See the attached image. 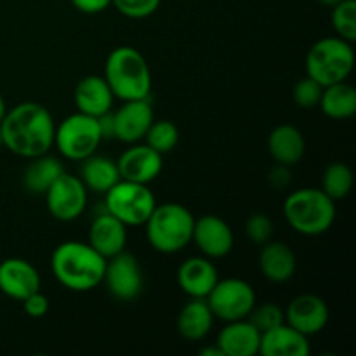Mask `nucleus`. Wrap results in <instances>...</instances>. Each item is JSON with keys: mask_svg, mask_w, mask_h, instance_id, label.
<instances>
[{"mask_svg": "<svg viewBox=\"0 0 356 356\" xmlns=\"http://www.w3.org/2000/svg\"><path fill=\"white\" fill-rule=\"evenodd\" d=\"M54 131L51 111L33 101H24L7 110L0 122L3 146L23 159L49 153L54 146Z\"/></svg>", "mask_w": 356, "mask_h": 356, "instance_id": "nucleus-1", "label": "nucleus"}, {"mask_svg": "<svg viewBox=\"0 0 356 356\" xmlns=\"http://www.w3.org/2000/svg\"><path fill=\"white\" fill-rule=\"evenodd\" d=\"M106 259L89 243L68 240L59 243L51 257L56 280L73 292H89L103 284Z\"/></svg>", "mask_w": 356, "mask_h": 356, "instance_id": "nucleus-2", "label": "nucleus"}, {"mask_svg": "<svg viewBox=\"0 0 356 356\" xmlns=\"http://www.w3.org/2000/svg\"><path fill=\"white\" fill-rule=\"evenodd\" d=\"M104 80L117 99H148L152 92V72L138 49L120 45L113 49L104 65Z\"/></svg>", "mask_w": 356, "mask_h": 356, "instance_id": "nucleus-3", "label": "nucleus"}, {"mask_svg": "<svg viewBox=\"0 0 356 356\" xmlns=\"http://www.w3.org/2000/svg\"><path fill=\"white\" fill-rule=\"evenodd\" d=\"M284 216L292 229L306 236L323 235L336 221V204L316 188H301L285 198Z\"/></svg>", "mask_w": 356, "mask_h": 356, "instance_id": "nucleus-4", "label": "nucleus"}, {"mask_svg": "<svg viewBox=\"0 0 356 356\" xmlns=\"http://www.w3.org/2000/svg\"><path fill=\"white\" fill-rule=\"evenodd\" d=\"M195 218L184 205L167 202L155 205L145 222L149 245L162 254H176L190 245L193 236Z\"/></svg>", "mask_w": 356, "mask_h": 356, "instance_id": "nucleus-5", "label": "nucleus"}, {"mask_svg": "<svg viewBox=\"0 0 356 356\" xmlns=\"http://www.w3.org/2000/svg\"><path fill=\"white\" fill-rule=\"evenodd\" d=\"M355 66L351 42L341 37H325L312 45L306 56V75L323 87L346 80Z\"/></svg>", "mask_w": 356, "mask_h": 356, "instance_id": "nucleus-6", "label": "nucleus"}, {"mask_svg": "<svg viewBox=\"0 0 356 356\" xmlns=\"http://www.w3.org/2000/svg\"><path fill=\"white\" fill-rule=\"evenodd\" d=\"M104 209L125 226H145L155 209V195L148 184L118 179L104 193Z\"/></svg>", "mask_w": 356, "mask_h": 356, "instance_id": "nucleus-7", "label": "nucleus"}, {"mask_svg": "<svg viewBox=\"0 0 356 356\" xmlns=\"http://www.w3.org/2000/svg\"><path fill=\"white\" fill-rule=\"evenodd\" d=\"M101 141L97 118L80 111L66 117L54 131V146L65 159L73 162H82L94 155Z\"/></svg>", "mask_w": 356, "mask_h": 356, "instance_id": "nucleus-8", "label": "nucleus"}, {"mask_svg": "<svg viewBox=\"0 0 356 356\" xmlns=\"http://www.w3.org/2000/svg\"><path fill=\"white\" fill-rule=\"evenodd\" d=\"M214 318L222 322H235L249 316L256 306V292L249 282L242 278H226L218 280L209 296L205 298Z\"/></svg>", "mask_w": 356, "mask_h": 356, "instance_id": "nucleus-9", "label": "nucleus"}, {"mask_svg": "<svg viewBox=\"0 0 356 356\" xmlns=\"http://www.w3.org/2000/svg\"><path fill=\"white\" fill-rule=\"evenodd\" d=\"M103 284L117 301L131 302L138 299L145 287V275L138 257L122 250L117 256L106 259Z\"/></svg>", "mask_w": 356, "mask_h": 356, "instance_id": "nucleus-10", "label": "nucleus"}, {"mask_svg": "<svg viewBox=\"0 0 356 356\" xmlns=\"http://www.w3.org/2000/svg\"><path fill=\"white\" fill-rule=\"evenodd\" d=\"M47 211L61 222H72L82 216L87 205V188L79 176L63 172L44 193Z\"/></svg>", "mask_w": 356, "mask_h": 356, "instance_id": "nucleus-11", "label": "nucleus"}, {"mask_svg": "<svg viewBox=\"0 0 356 356\" xmlns=\"http://www.w3.org/2000/svg\"><path fill=\"white\" fill-rule=\"evenodd\" d=\"M191 242L197 243L198 250L205 257L219 259L232 252L235 236L225 219L214 214H207L202 216L200 219H195Z\"/></svg>", "mask_w": 356, "mask_h": 356, "instance_id": "nucleus-12", "label": "nucleus"}, {"mask_svg": "<svg viewBox=\"0 0 356 356\" xmlns=\"http://www.w3.org/2000/svg\"><path fill=\"white\" fill-rule=\"evenodd\" d=\"M285 313V323L305 336L320 334L329 323V306L315 294H301L292 299Z\"/></svg>", "mask_w": 356, "mask_h": 356, "instance_id": "nucleus-13", "label": "nucleus"}, {"mask_svg": "<svg viewBox=\"0 0 356 356\" xmlns=\"http://www.w3.org/2000/svg\"><path fill=\"white\" fill-rule=\"evenodd\" d=\"M113 118L115 139L134 145L145 138L146 131L155 120V113L148 99H134L124 101V104L113 113Z\"/></svg>", "mask_w": 356, "mask_h": 356, "instance_id": "nucleus-14", "label": "nucleus"}, {"mask_svg": "<svg viewBox=\"0 0 356 356\" xmlns=\"http://www.w3.org/2000/svg\"><path fill=\"white\" fill-rule=\"evenodd\" d=\"M117 165L120 179L149 184L162 172L163 160L162 155L148 145H134L122 153Z\"/></svg>", "mask_w": 356, "mask_h": 356, "instance_id": "nucleus-15", "label": "nucleus"}, {"mask_svg": "<svg viewBox=\"0 0 356 356\" xmlns=\"http://www.w3.org/2000/svg\"><path fill=\"white\" fill-rule=\"evenodd\" d=\"M0 291L7 298L23 301L40 291V275L37 268L21 257H9L0 263Z\"/></svg>", "mask_w": 356, "mask_h": 356, "instance_id": "nucleus-16", "label": "nucleus"}, {"mask_svg": "<svg viewBox=\"0 0 356 356\" xmlns=\"http://www.w3.org/2000/svg\"><path fill=\"white\" fill-rule=\"evenodd\" d=\"M87 243L97 254H101L104 259H110V257L125 250V245H127V226L104 209L90 222L89 242Z\"/></svg>", "mask_w": 356, "mask_h": 356, "instance_id": "nucleus-17", "label": "nucleus"}, {"mask_svg": "<svg viewBox=\"0 0 356 356\" xmlns=\"http://www.w3.org/2000/svg\"><path fill=\"white\" fill-rule=\"evenodd\" d=\"M219 273L209 257H190L177 270L181 291L195 299H205L218 284Z\"/></svg>", "mask_w": 356, "mask_h": 356, "instance_id": "nucleus-18", "label": "nucleus"}, {"mask_svg": "<svg viewBox=\"0 0 356 356\" xmlns=\"http://www.w3.org/2000/svg\"><path fill=\"white\" fill-rule=\"evenodd\" d=\"M216 344L225 356H256L259 353L261 332L247 318L226 322Z\"/></svg>", "mask_w": 356, "mask_h": 356, "instance_id": "nucleus-19", "label": "nucleus"}, {"mask_svg": "<svg viewBox=\"0 0 356 356\" xmlns=\"http://www.w3.org/2000/svg\"><path fill=\"white\" fill-rule=\"evenodd\" d=\"M259 355L263 356H308V336L301 334L289 323H280L261 334Z\"/></svg>", "mask_w": 356, "mask_h": 356, "instance_id": "nucleus-20", "label": "nucleus"}, {"mask_svg": "<svg viewBox=\"0 0 356 356\" xmlns=\"http://www.w3.org/2000/svg\"><path fill=\"white\" fill-rule=\"evenodd\" d=\"M113 92L106 83L104 76L87 75L76 83L73 101L80 113L90 115V117H99L106 113L113 106Z\"/></svg>", "mask_w": 356, "mask_h": 356, "instance_id": "nucleus-21", "label": "nucleus"}, {"mask_svg": "<svg viewBox=\"0 0 356 356\" xmlns=\"http://www.w3.org/2000/svg\"><path fill=\"white\" fill-rule=\"evenodd\" d=\"M298 268L296 254L285 242L270 240L259 252V270L266 280L284 284L291 280Z\"/></svg>", "mask_w": 356, "mask_h": 356, "instance_id": "nucleus-22", "label": "nucleus"}, {"mask_svg": "<svg viewBox=\"0 0 356 356\" xmlns=\"http://www.w3.org/2000/svg\"><path fill=\"white\" fill-rule=\"evenodd\" d=\"M268 152L277 163H284L289 167L296 165L305 156V136L291 124L278 125L268 136Z\"/></svg>", "mask_w": 356, "mask_h": 356, "instance_id": "nucleus-23", "label": "nucleus"}, {"mask_svg": "<svg viewBox=\"0 0 356 356\" xmlns=\"http://www.w3.org/2000/svg\"><path fill=\"white\" fill-rule=\"evenodd\" d=\"M190 299L177 315V332L186 341H202L214 325V313L205 299Z\"/></svg>", "mask_w": 356, "mask_h": 356, "instance_id": "nucleus-24", "label": "nucleus"}, {"mask_svg": "<svg viewBox=\"0 0 356 356\" xmlns=\"http://www.w3.org/2000/svg\"><path fill=\"white\" fill-rule=\"evenodd\" d=\"M80 179L86 184L87 190H92L96 193H106L120 179V172H118V165L115 160L94 153L82 160Z\"/></svg>", "mask_w": 356, "mask_h": 356, "instance_id": "nucleus-25", "label": "nucleus"}, {"mask_svg": "<svg viewBox=\"0 0 356 356\" xmlns=\"http://www.w3.org/2000/svg\"><path fill=\"white\" fill-rule=\"evenodd\" d=\"M318 106L334 120H346L356 113V90L346 80L325 86Z\"/></svg>", "mask_w": 356, "mask_h": 356, "instance_id": "nucleus-26", "label": "nucleus"}, {"mask_svg": "<svg viewBox=\"0 0 356 356\" xmlns=\"http://www.w3.org/2000/svg\"><path fill=\"white\" fill-rule=\"evenodd\" d=\"M31 163L24 169L23 186L31 195H44L52 183L65 172L61 160L47 153L30 159Z\"/></svg>", "mask_w": 356, "mask_h": 356, "instance_id": "nucleus-27", "label": "nucleus"}, {"mask_svg": "<svg viewBox=\"0 0 356 356\" xmlns=\"http://www.w3.org/2000/svg\"><path fill=\"white\" fill-rule=\"evenodd\" d=\"M353 188V172L343 162L330 163L322 176V191L329 195L334 202L343 200L351 193Z\"/></svg>", "mask_w": 356, "mask_h": 356, "instance_id": "nucleus-28", "label": "nucleus"}, {"mask_svg": "<svg viewBox=\"0 0 356 356\" xmlns=\"http://www.w3.org/2000/svg\"><path fill=\"white\" fill-rule=\"evenodd\" d=\"M146 145L159 152L160 155L172 152L176 148L177 141H179V131H177L176 124L170 120H153L149 129L145 134Z\"/></svg>", "mask_w": 356, "mask_h": 356, "instance_id": "nucleus-29", "label": "nucleus"}, {"mask_svg": "<svg viewBox=\"0 0 356 356\" xmlns=\"http://www.w3.org/2000/svg\"><path fill=\"white\" fill-rule=\"evenodd\" d=\"M332 26L337 37L356 40V0H341L332 7Z\"/></svg>", "mask_w": 356, "mask_h": 356, "instance_id": "nucleus-30", "label": "nucleus"}, {"mask_svg": "<svg viewBox=\"0 0 356 356\" xmlns=\"http://www.w3.org/2000/svg\"><path fill=\"white\" fill-rule=\"evenodd\" d=\"M247 320H249V322L252 323L261 334H263L266 332V330L284 323L285 313L278 305H273V302H264V305L254 306L252 312H250L249 316H247Z\"/></svg>", "mask_w": 356, "mask_h": 356, "instance_id": "nucleus-31", "label": "nucleus"}, {"mask_svg": "<svg viewBox=\"0 0 356 356\" xmlns=\"http://www.w3.org/2000/svg\"><path fill=\"white\" fill-rule=\"evenodd\" d=\"M322 83H318L316 80H313L312 76L306 75L305 79L298 80V83L294 86V90H292V97H294V103L298 104L299 108L309 110V108L318 106L320 97H322Z\"/></svg>", "mask_w": 356, "mask_h": 356, "instance_id": "nucleus-32", "label": "nucleus"}, {"mask_svg": "<svg viewBox=\"0 0 356 356\" xmlns=\"http://www.w3.org/2000/svg\"><path fill=\"white\" fill-rule=\"evenodd\" d=\"M273 221L270 219V216L263 214V212H256L245 222L247 236L256 245H264L266 242H270L273 236Z\"/></svg>", "mask_w": 356, "mask_h": 356, "instance_id": "nucleus-33", "label": "nucleus"}, {"mask_svg": "<svg viewBox=\"0 0 356 356\" xmlns=\"http://www.w3.org/2000/svg\"><path fill=\"white\" fill-rule=\"evenodd\" d=\"M111 6L117 7L120 14L131 19L148 17L159 9L160 0H111Z\"/></svg>", "mask_w": 356, "mask_h": 356, "instance_id": "nucleus-34", "label": "nucleus"}, {"mask_svg": "<svg viewBox=\"0 0 356 356\" xmlns=\"http://www.w3.org/2000/svg\"><path fill=\"white\" fill-rule=\"evenodd\" d=\"M21 302H23V308L24 312H26V315L31 316V318H42V316L47 315L49 312V299L47 296L42 294L40 291L30 294Z\"/></svg>", "mask_w": 356, "mask_h": 356, "instance_id": "nucleus-35", "label": "nucleus"}, {"mask_svg": "<svg viewBox=\"0 0 356 356\" xmlns=\"http://www.w3.org/2000/svg\"><path fill=\"white\" fill-rule=\"evenodd\" d=\"M268 179H270V184L273 188L284 190V188H287L292 181L291 169H289V165H284V163H277V165L270 170V174H268Z\"/></svg>", "mask_w": 356, "mask_h": 356, "instance_id": "nucleus-36", "label": "nucleus"}, {"mask_svg": "<svg viewBox=\"0 0 356 356\" xmlns=\"http://www.w3.org/2000/svg\"><path fill=\"white\" fill-rule=\"evenodd\" d=\"M72 3L83 14H99L111 6V0H72Z\"/></svg>", "mask_w": 356, "mask_h": 356, "instance_id": "nucleus-37", "label": "nucleus"}, {"mask_svg": "<svg viewBox=\"0 0 356 356\" xmlns=\"http://www.w3.org/2000/svg\"><path fill=\"white\" fill-rule=\"evenodd\" d=\"M97 125H99L101 138L103 139H115V118L113 111H106V113L97 117Z\"/></svg>", "mask_w": 356, "mask_h": 356, "instance_id": "nucleus-38", "label": "nucleus"}, {"mask_svg": "<svg viewBox=\"0 0 356 356\" xmlns=\"http://www.w3.org/2000/svg\"><path fill=\"white\" fill-rule=\"evenodd\" d=\"M200 355L202 356H225L222 355V351L218 348V344L211 348H204V350H200Z\"/></svg>", "mask_w": 356, "mask_h": 356, "instance_id": "nucleus-39", "label": "nucleus"}, {"mask_svg": "<svg viewBox=\"0 0 356 356\" xmlns=\"http://www.w3.org/2000/svg\"><path fill=\"white\" fill-rule=\"evenodd\" d=\"M6 111H7L6 101H3L2 94H0V122H2V118H3V115H6Z\"/></svg>", "mask_w": 356, "mask_h": 356, "instance_id": "nucleus-40", "label": "nucleus"}, {"mask_svg": "<svg viewBox=\"0 0 356 356\" xmlns=\"http://www.w3.org/2000/svg\"><path fill=\"white\" fill-rule=\"evenodd\" d=\"M320 3H322V6H325V7H330V9H332L334 6H336V3H339L341 0H318Z\"/></svg>", "mask_w": 356, "mask_h": 356, "instance_id": "nucleus-41", "label": "nucleus"}, {"mask_svg": "<svg viewBox=\"0 0 356 356\" xmlns=\"http://www.w3.org/2000/svg\"><path fill=\"white\" fill-rule=\"evenodd\" d=\"M3 146V141H2V132H0V148Z\"/></svg>", "mask_w": 356, "mask_h": 356, "instance_id": "nucleus-42", "label": "nucleus"}]
</instances>
